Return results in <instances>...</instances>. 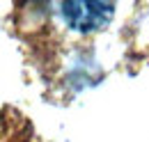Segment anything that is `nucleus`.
Masks as SVG:
<instances>
[{
    "label": "nucleus",
    "instance_id": "obj_1",
    "mask_svg": "<svg viewBox=\"0 0 149 142\" xmlns=\"http://www.w3.org/2000/svg\"><path fill=\"white\" fill-rule=\"evenodd\" d=\"M64 21L78 32L101 30L110 21L115 5L112 2H62Z\"/></svg>",
    "mask_w": 149,
    "mask_h": 142
}]
</instances>
